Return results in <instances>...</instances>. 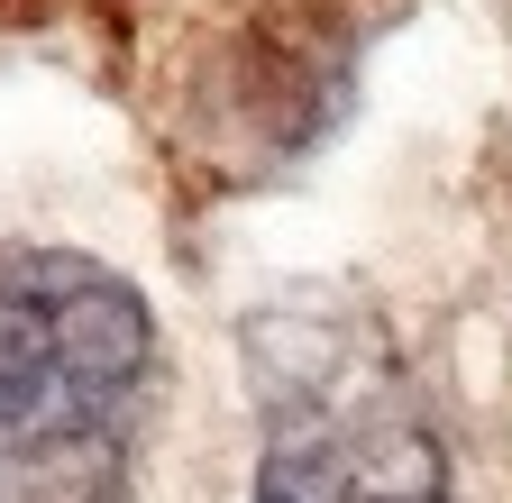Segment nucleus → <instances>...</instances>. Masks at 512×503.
<instances>
[{
    "label": "nucleus",
    "instance_id": "f03ea898",
    "mask_svg": "<svg viewBox=\"0 0 512 503\" xmlns=\"http://www.w3.org/2000/svg\"><path fill=\"white\" fill-rule=\"evenodd\" d=\"M147 302L110 266L28 247L0 257V439L28 458H92L147 385Z\"/></svg>",
    "mask_w": 512,
    "mask_h": 503
},
{
    "label": "nucleus",
    "instance_id": "f257e3e1",
    "mask_svg": "<svg viewBox=\"0 0 512 503\" xmlns=\"http://www.w3.org/2000/svg\"><path fill=\"white\" fill-rule=\"evenodd\" d=\"M256 385H266L256 503H448V439L384 330L266 321Z\"/></svg>",
    "mask_w": 512,
    "mask_h": 503
}]
</instances>
